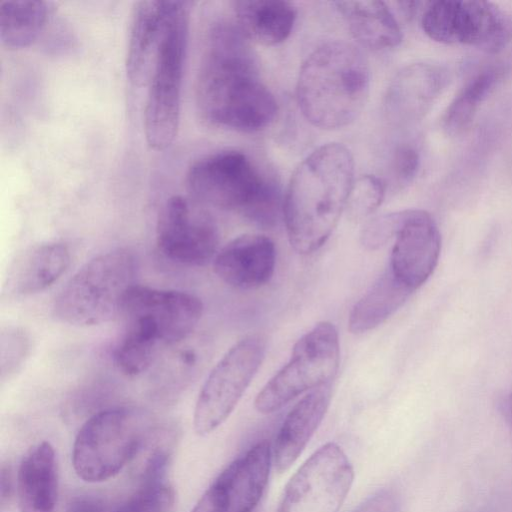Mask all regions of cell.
I'll return each mask as SVG.
<instances>
[{"label":"cell","instance_id":"obj_1","mask_svg":"<svg viewBox=\"0 0 512 512\" xmlns=\"http://www.w3.org/2000/svg\"><path fill=\"white\" fill-rule=\"evenodd\" d=\"M196 102L201 116L215 126L255 132L274 120L277 102L259 79L239 28L221 23L211 31L198 72Z\"/></svg>","mask_w":512,"mask_h":512},{"label":"cell","instance_id":"obj_2","mask_svg":"<svg viewBox=\"0 0 512 512\" xmlns=\"http://www.w3.org/2000/svg\"><path fill=\"white\" fill-rule=\"evenodd\" d=\"M354 161L339 143L320 146L294 171L283 202L289 242L300 254L320 249L346 208Z\"/></svg>","mask_w":512,"mask_h":512},{"label":"cell","instance_id":"obj_3","mask_svg":"<svg viewBox=\"0 0 512 512\" xmlns=\"http://www.w3.org/2000/svg\"><path fill=\"white\" fill-rule=\"evenodd\" d=\"M369 87V65L361 51L345 41H330L315 49L301 66L298 105L316 127H344L362 111Z\"/></svg>","mask_w":512,"mask_h":512},{"label":"cell","instance_id":"obj_4","mask_svg":"<svg viewBox=\"0 0 512 512\" xmlns=\"http://www.w3.org/2000/svg\"><path fill=\"white\" fill-rule=\"evenodd\" d=\"M186 185L199 202L237 211L260 226H274L283 212L275 183L262 177L239 151H221L196 161L187 172Z\"/></svg>","mask_w":512,"mask_h":512},{"label":"cell","instance_id":"obj_5","mask_svg":"<svg viewBox=\"0 0 512 512\" xmlns=\"http://www.w3.org/2000/svg\"><path fill=\"white\" fill-rule=\"evenodd\" d=\"M188 33L187 3L167 1L144 110L146 142L155 151L170 147L177 136Z\"/></svg>","mask_w":512,"mask_h":512},{"label":"cell","instance_id":"obj_6","mask_svg":"<svg viewBox=\"0 0 512 512\" xmlns=\"http://www.w3.org/2000/svg\"><path fill=\"white\" fill-rule=\"evenodd\" d=\"M135 276L132 252L117 248L102 253L83 265L63 287L54 301V316L74 326H94L119 317Z\"/></svg>","mask_w":512,"mask_h":512},{"label":"cell","instance_id":"obj_7","mask_svg":"<svg viewBox=\"0 0 512 512\" xmlns=\"http://www.w3.org/2000/svg\"><path fill=\"white\" fill-rule=\"evenodd\" d=\"M156 424L143 410L119 406L91 416L80 428L72 451L76 474L87 482L114 477L147 442Z\"/></svg>","mask_w":512,"mask_h":512},{"label":"cell","instance_id":"obj_8","mask_svg":"<svg viewBox=\"0 0 512 512\" xmlns=\"http://www.w3.org/2000/svg\"><path fill=\"white\" fill-rule=\"evenodd\" d=\"M340 360L333 323L322 321L295 343L289 361L264 385L254 402L262 414L273 413L302 393L331 383Z\"/></svg>","mask_w":512,"mask_h":512},{"label":"cell","instance_id":"obj_9","mask_svg":"<svg viewBox=\"0 0 512 512\" xmlns=\"http://www.w3.org/2000/svg\"><path fill=\"white\" fill-rule=\"evenodd\" d=\"M421 26L432 40L498 53L512 41V14L482 0H438L425 9Z\"/></svg>","mask_w":512,"mask_h":512},{"label":"cell","instance_id":"obj_10","mask_svg":"<svg viewBox=\"0 0 512 512\" xmlns=\"http://www.w3.org/2000/svg\"><path fill=\"white\" fill-rule=\"evenodd\" d=\"M266 341L249 335L235 343L218 361L205 380L194 409L198 435L217 429L232 413L264 359Z\"/></svg>","mask_w":512,"mask_h":512},{"label":"cell","instance_id":"obj_11","mask_svg":"<svg viewBox=\"0 0 512 512\" xmlns=\"http://www.w3.org/2000/svg\"><path fill=\"white\" fill-rule=\"evenodd\" d=\"M353 478L347 455L337 444L327 443L290 478L278 512H338Z\"/></svg>","mask_w":512,"mask_h":512},{"label":"cell","instance_id":"obj_12","mask_svg":"<svg viewBox=\"0 0 512 512\" xmlns=\"http://www.w3.org/2000/svg\"><path fill=\"white\" fill-rule=\"evenodd\" d=\"M202 312L201 300L191 293L135 284L119 317L139 324L168 348L191 336Z\"/></svg>","mask_w":512,"mask_h":512},{"label":"cell","instance_id":"obj_13","mask_svg":"<svg viewBox=\"0 0 512 512\" xmlns=\"http://www.w3.org/2000/svg\"><path fill=\"white\" fill-rule=\"evenodd\" d=\"M156 242L167 258L187 265H204L215 258L219 233L213 218L188 198L175 195L163 205Z\"/></svg>","mask_w":512,"mask_h":512},{"label":"cell","instance_id":"obj_14","mask_svg":"<svg viewBox=\"0 0 512 512\" xmlns=\"http://www.w3.org/2000/svg\"><path fill=\"white\" fill-rule=\"evenodd\" d=\"M390 269L413 291L435 270L441 250V234L433 217L424 210L400 211Z\"/></svg>","mask_w":512,"mask_h":512},{"label":"cell","instance_id":"obj_15","mask_svg":"<svg viewBox=\"0 0 512 512\" xmlns=\"http://www.w3.org/2000/svg\"><path fill=\"white\" fill-rule=\"evenodd\" d=\"M447 82L446 71L431 63L403 67L390 82L384 101L388 119L409 125L422 119Z\"/></svg>","mask_w":512,"mask_h":512},{"label":"cell","instance_id":"obj_16","mask_svg":"<svg viewBox=\"0 0 512 512\" xmlns=\"http://www.w3.org/2000/svg\"><path fill=\"white\" fill-rule=\"evenodd\" d=\"M276 263L274 242L258 234L241 235L219 250L214 271L226 284L242 290L265 285L272 278Z\"/></svg>","mask_w":512,"mask_h":512},{"label":"cell","instance_id":"obj_17","mask_svg":"<svg viewBox=\"0 0 512 512\" xmlns=\"http://www.w3.org/2000/svg\"><path fill=\"white\" fill-rule=\"evenodd\" d=\"M271 447L263 440L230 463L214 481L223 490L225 512H254L266 488Z\"/></svg>","mask_w":512,"mask_h":512},{"label":"cell","instance_id":"obj_18","mask_svg":"<svg viewBox=\"0 0 512 512\" xmlns=\"http://www.w3.org/2000/svg\"><path fill=\"white\" fill-rule=\"evenodd\" d=\"M70 259V251L63 243L47 242L26 248L9 266L4 292L22 297L43 291L62 276Z\"/></svg>","mask_w":512,"mask_h":512},{"label":"cell","instance_id":"obj_19","mask_svg":"<svg viewBox=\"0 0 512 512\" xmlns=\"http://www.w3.org/2000/svg\"><path fill=\"white\" fill-rule=\"evenodd\" d=\"M331 393V383L311 390L285 417L274 447V463L279 473L286 471L306 447L324 418Z\"/></svg>","mask_w":512,"mask_h":512},{"label":"cell","instance_id":"obj_20","mask_svg":"<svg viewBox=\"0 0 512 512\" xmlns=\"http://www.w3.org/2000/svg\"><path fill=\"white\" fill-rule=\"evenodd\" d=\"M16 487L20 512L54 511L58 476L55 452L50 443H39L24 455Z\"/></svg>","mask_w":512,"mask_h":512},{"label":"cell","instance_id":"obj_21","mask_svg":"<svg viewBox=\"0 0 512 512\" xmlns=\"http://www.w3.org/2000/svg\"><path fill=\"white\" fill-rule=\"evenodd\" d=\"M167 12V1H140L133 9L127 54L126 74L134 86H141L154 62Z\"/></svg>","mask_w":512,"mask_h":512},{"label":"cell","instance_id":"obj_22","mask_svg":"<svg viewBox=\"0 0 512 512\" xmlns=\"http://www.w3.org/2000/svg\"><path fill=\"white\" fill-rule=\"evenodd\" d=\"M353 37L363 46L381 50L397 46L402 32L394 15L382 1H337Z\"/></svg>","mask_w":512,"mask_h":512},{"label":"cell","instance_id":"obj_23","mask_svg":"<svg viewBox=\"0 0 512 512\" xmlns=\"http://www.w3.org/2000/svg\"><path fill=\"white\" fill-rule=\"evenodd\" d=\"M234 11L244 37L266 46L283 42L296 19L293 5L283 0H240Z\"/></svg>","mask_w":512,"mask_h":512},{"label":"cell","instance_id":"obj_24","mask_svg":"<svg viewBox=\"0 0 512 512\" xmlns=\"http://www.w3.org/2000/svg\"><path fill=\"white\" fill-rule=\"evenodd\" d=\"M412 292L388 267L352 307L349 331L361 334L376 328L393 315Z\"/></svg>","mask_w":512,"mask_h":512},{"label":"cell","instance_id":"obj_25","mask_svg":"<svg viewBox=\"0 0 512 512\" xmlns=\"http://www.w3.org/2000/svg\"><path fill=\"white\" fill-rule=\"evenodd\" d=\"M50 6L45 1H5L0 4V40L8 49L32 44L47 22Z\"/></svg>","mask_w":512,"mask_h":512},{"label":"cell","instance_id":"obj_26","mask_svg":"<svg viewBox=\"0 0 512 512\" xmlns=\"http://www.w3.org/2000/svg\"><path fill=\"white\" fill-rule=\"evenodd\" d=\"M501 68H487L473 76L448 105L443 118V129L450 135L462 133L473 121L502 76Z\"/></svg>","mask_w":512,"mask_h":512},{"label":"cell","instance_id":"obj_27","mask_svg":"<svg viewBox=\"0 0 512 512\" xmlns=\"http://www.w3.org/2000/svg\"><path fill=\"white\" fill-rule=\"evenodd\" d=\"M156 371L158 389L174 392L182 388L203 368L209 357V344L206 339L191 336L173 345Z\"/></svg>","mask_w":512,"mask_h":512},{"label":"cell","instance_id":"obj_28","mask_svg":"<svg viewBox=\"0 0 512 512\" xmlns=\"http://www.w3.org/2000/svg\"><path fill=\"white\" fill-rule=\"evenodd\" d=\"M175 493L165 481L139 482L136 489L122 500L112 512H170Z\"/></svg>","mask_w":512,"mask_h":512},{"label":"cell","instance_id":"obj_29","mask_svg":"<svg viewBox=\"0 0 512 512\" xmlns=\"http://www.w3.org/2000/svg\"><path fill=\"white\" fill-rule=\"evenodd\" d=\"M385 187L381 180L373 175H364L352 185L346 210L353 220H362L371 215L382 203Z\"/></svg>","mask_w":512,"mask_h":512},{"label":"cell","instance_id":"obj_30","mask_svg":"<svg viewBox=\"0 0 512 512\" xmlns=\"http://www.w3.org/2000/svg\"><path fill=\"white\" fill-rule=\"evenodd\" d=\"M30 350L26 332L15 326L3 327L0 333L1 381L11 378L25 362Z\"/></svg>","mask_w":512,"mask_h":512},{"label":"cell","instance_id":"obj_31","mask_svg":"<svg viewBox=\"0 0 512 512\" xmlns=\"http://www.w3.org/2000/svg\"><path fill=\"white\" fill-rule=\"evenodd\" d=\"M399 220L400 211L370 219L361 231V244L370 250H376L385 246L394 239L399 226Z\"/></svg>","mask_w":512,"mask_h":512},{"label":"cell","instance_id":"obj_32","mask_svg":"<svg viewBox=\"0 0 512 512\" xmlns=\"http://www.w3.org/2000/svg\"><path fill=\"white\" fill-rule=\"evenodd\" d=\"M420 158L418 152L409 145L398 147L392 158V175L397 184L410 183L419 168Z\"/></svg>","mask_w":512,"mask_h":512},{"label":"cell","instance_id":"obj_33","mask_svg":"<svg viewBox=\"0 0 512 512\" xmlns=\"http://www.w3.org/2000/svg\"><path fill=\"white\" fill-rule=\"evenodd\" d=\"M352 512H401L395 492L381 489L360 503Z\"/></svg>","mask_w":512,"mask_h":512},{"label":"cell","instance_id":"obj_34","mask_svg":"<svg viewBox=\"0 0 512 512\" xmlns=\"http://www.w3.org/2000/svg\"><path fill=\"white\" fill-rule=\"evenodd\" d=\"M191 512H225V497L221 487L214 482Z\"/></svg>","mask_w":512,"mask_h":512},{"label":"cell","instance_id":"obj_35","mask_svg":"<svg viewBox=\"0 0 512 512\" xmlns=\"http://www.w3.org/2000/svg\"><path fill=\"white\" fill-rule=\"evenodd\" d=\"M66 512H105V510L98 499L82 496L73 499Z\"/></svg>","mask_w":512,"mask_h":512},{"label":"cell","instance_id":"obj_36","mask_svg":"<svg viewBox=\"0 0 512 512\" xmlns=\"http://www.w3.org/2000/svg\"><path fill=\"white\" fill-rule=\"evenodd\" d=\"M11 480L8 469H1V504L4 505L11 495Z\"/></svg>","mask_w":512,"mask_h":512},{"label":"cell","instance_id":"obj_37","mask_svg":"<svg viewBox=\"0 0 512 512\" xmlns=\"http://www.w3.org/2000/svg\"><path fill=\"white\" fill-rule=\"evenodd\" d=\"M500 411L501 414L512 430V393L506 395L500 402Z\"/></svg>","mask_w":512,"mask_h":512}]
</instances>
